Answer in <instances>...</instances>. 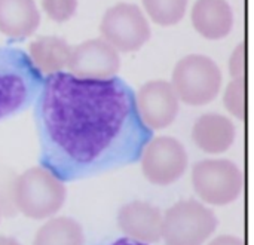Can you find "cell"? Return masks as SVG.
I'll use <instances>...</instances> for the list:
<instances>
[{"label": "cell", "instance_id": "obj_1", "mask_svg": "<svg viewBox=\"0 0 254 245\" xmlns=\"http://www.w3.org/2000/svg\"><path fill=\"white\" fill-rule=\"evenodd\" d=\"M40 165L74 182L138 162L153 137L137 112L135 92L119 77L45 76L34 110Z\"/></svg>", "mask_w": 254, "mask_h": 245}, {"label": "cell", "instance_id": "obj_2", "mask_svg": "<svg viewBox=\"0 0 254 245\" xmlns=\"http://www.w3.org/2000/svg\"><path fill=\"white\" fill-rule=\"evenodd\" d=\"M65 199V183L42 165L25 170L15 182V205L28 219L46 220L54 217L64 207Z\"/></svg>", "mask_w": 254, "mask_h": 245}, {"label": "cell", "instance_id": "obj_3", "mask_svg": "<svg viewBox=\"0 0 254 245\" xmlns=\"http://www.w3.org/2000/svg\"><path fill=\"white\" fill-rule=\"evenodd\" d=\"M43 76L28 55L16 49H0V121L28 107L40 91Z\"/></svg>", "mask_w": 254, "mask_h": 245}, {"label": "cell", "instance_id": "obj_4", "mask_svg": "<svg viewBox=\"0 0 254 245\" xmlns=\"http://www.w3.org/2000/svg\"><path fill=\"white\" fill-rule=\"evenodd\" d=\"M217 226V216L205 204L180 201L162 214L161 240L165 245H204Z\"/></svg>", "mask_w": 254, "mask_h": 245}, {"label": "cell", "instance_id": "obj_5", "mask_svg": "<svg viewBox=\"0 0 254 245\" xmlns=\"http://www.w3.org/2000/svg\"><path fill=\"white\" fill-rule=\"evenodd\" d=\"M171 85L180 101L189 106H205L220 92L222 71L210 57L190 54L176 64Z\"/></svg>", "mask_w": 254, "mask_h": 245}, {"label": "cell", "instance_id": "obj_6", "mask_svg": "<svg viewBox=\"0 0 254 245\" xmlns=\"http://www.w3.org/2000/svg\"><path fill=\"white\" fill-rule=\"evenodd\" d=\"M192 186L208 205L225 207L241 196L244 177L231 159H202L192 168Z\"/></svg>", "mask_w": 254, "mask_h": 245}, {"label": "cell", "instance_id": "obj_7", "mask_svg": "<svg viewBox=\"0 0 254 245\" xmlns=\"http://www.w3.org/2000/svg\"><path fill=\"white\" fill-rule=\"evenodd\" d=\"M100 31L103 39L118 52H135L150 39V25L144 12L134 3H118L103 15Z\"/></svg>", "mask_w": 254, "mask_h": 245}, {"label": "cell", "instance_id": "obj_8", "mask_svg": "<svg viewBox=\"0 0 254 245\" xmlns=\"http://www.w3.org/2000/svg\"><path fill=\"white\" fill-rule=\"evenodd\" d=\"M144 179L156 186H170L179 182L188 170V152L174 137L150 138L140 156Z\"/></svg>", "mask_w": 254, "mask_h": 245}, {"label": "cell", "instance_id": "obj_9", "mask_svg": "<svg viewBox=\"0 0 254 245\" xmlns=\"http://www.w3.org/2000/svg\"><path fill=\"white\" fill-rule=\"evenodd\" d=\"M137 112L143 123L150 129H164L170 126L180 110V100L167 80H150L135 94Z\"/></svg>", "mask_w": 254, "mask_h": 245}, {"label": "cell", "instance_id": "obj_10", "mask_svg": "<svg viewBox=\"0 0 254 245\" xmlns=\"http://www.w3.org/2000/svg\"><path fill=\"white\" fill-rule=\"evenodd\" d=\"M67 68L82 79H110L121 68V55L104 39H89L71 49Z\"/></svg>", "mask_w": 254, "mask_h": 245}, {"label": "cell", "instance_id": "obj_11", "mask_svg": "<svg viewBox=\"0 0 254 245\" xmlns=\"http://www.w3.org/2000/svg\"><path fill=\"white\" fill-rule=\"evenodd\" d=\"M118 226L122 234L143 244L161 241L162 211L146 201H131L121 207L118 213Z\"/></svg>", "mask_w": 254, "mask_h": 245}, {"label": "cell", "instance_id": "obj_12", "mask_svg": "<svg viewBox=\"0 0 254 245\" xmlns=\"http://www.w3.org/2000/svg\"><path fill=\"white\" fill-rule=\"evenodd\" d=\"M237 138L234 122L219 113H207L198 118L192 129L193 143L205 153L219 155L232 147Z\"/></svg>", "mask_w": 254, "mask_h": 245}, {"label": "cell", "instance_id": "obj_13", "mask_svg": "<svg viewBox=\"0 0 254 245\" xmlns=\"http://www.w3.org/2000/svg\"><path fill=\"white\" fill-rule=\"evenodd\" d=\"M190 19L193 28L208 40L225 39L234 28V10L228 0H196Z\"/></svg>", "mask_w": 254, "mask_h": 245}, {"label": "cell", "instance_id": "obj_14", "mask_svg": "<svg viewBox=\"0 0 254 245\" xmlns=\"http://www.w3.org/2000/svg\"><path fill=\"white\" fill-rule=\"evenodd\" d=\"M40 25L34 0H0V33L10 40H24Z\"/></svg>", "mask_w": 254, "mask_h": 245}, {"label": "cell", "instance_id": "obj_15", "mask_svg": "<svg viewBox=\"0 0 254 245\" xmlns=\"http://www.w3.org/2000/svg\"><path fill=\"white\" fill-rule=\"evenodd\" d=\"M73 46L58 36H42L30 43L28 58L42 76L63 71L70 60Z\"/></svg>", "mask_w": 254, "mask_h": 245}, {"label": "cell", "instance_id": "obj_16", "mask_svg": "<svg viewBox=\"0 0 254 245\" xmlns=\"http://www.w3.org/2000/svg\"><path fill=\"white\" fill-rule=\"evenodd\" d=\"M33 245H85L83 228L73 217L54 216L37 229Z\"/></svg>", "mask_w": 254, "mask_h": 245}, {"label": "cell", "instance_id": "obj_17", "mask_svg": "<svg viewBox=\"0 0 254 245\" xmlns=\"http://www.w3.org/2000/svg\"><path fill=\"white\" fill-rule=\"evenodd\" d=\"M146 13L161 27H171L179 24L188 9L189 0H141Z\"/></svg>", "mask_w": 254, "mask_h": 245}, {"label": "cell", "instance_id": "obj_18", "mask_svg": "<svg viewBox=\"0 0 254 245\" xmlns=\"http://www.w3.org/2000/svg\"><path fill=\"white\" fill-rule=\"evenodd\" d=\"M223 104L225 109L243 121L246 118V80L244 79H232L223 92Z\"/></svg>", "mask_w": 254, "mask_h": 245}, {"label": "cell", "instance_id": "obj_19", "mask_svg": "<svg viewBox=\"0 0 254 245\" xmlns=\"http://www.w3.org/2000/svg\"><path fill=\"white\" fill-rule=\"evenodd\" d=\"M46 15L55 22H65L77 10V0H42Z\"/></svg>", "mask_w": 254, "mask_h": 245}, {"label": "cell", "instance_id": "obj_20", "mask_svg": "<svg viewBox=\"0 0 254 245\" xmlns=\"http://www.w3.org/2000/svg\"><path fill=\"white\" fill-rule=\"evenodd\" d=\"M229 74L232 79H244L246 76V45L240 43L229 57Z\"/></svg>", "mask_w": 254, "mask_h": 245}, {"label": "cell", "instance_id": "obj_21", "mask_svg": "<svg viewBox=\"0 0 254 245\" xmlns=\"http://www.w3.org/2000/svg\"><path fill=\"white\" fill-rule=\"evenodd\" d=\"M207 245H244V241L234 235H222L210 241Z\"/></svg>", "mask_w": 254, "mask_h": 245}, {"label": "cell", "instance_id": "obj_22", "mask_svg": "<svg viewBox=\"0 0 254 245\" xmlns=\"http://www.w3.org/2000/svg\"><path fill=\"white\" fill-rule=\"evenodd\" d=\"M100 245H147L143 244V243H138V241H134V240H129V238H119L113 243H107V244H100Z\"/></svg>", "mask_w": 254, "mask_h": 245}, {"label": "cell", "instance_id": "obj_23", "mask_svg": "<svg viewBox=\"0 0 254 245\" xmlns=\"http://www.w3.org/2000/svg\"><path fill=\"white\" fill-rule=\"evenodd\" d=\"M0 245H21V243L16 238L12 237H3L0 235Z\"/></svg>", "mask_w": 254, "mask_h": 245}, {"label": "cell", "instance_id": "obj_24", "mask_svg": "<svg viewBox=\"0 0 254 245\" xmlns=\"http://www.w3.org/2000/svg\"><path fill=\"white\" fill-rule=\"evenodd\" d=\"M0 217H1V210H0Z\"/></svg>", "mask_w": 254, "mask_h": 245}]
</instances>
